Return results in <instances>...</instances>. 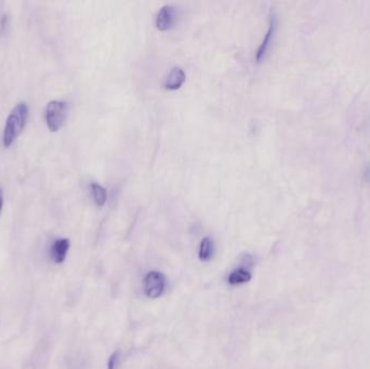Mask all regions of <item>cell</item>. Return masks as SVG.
<instances>
[{"label":"cell","mask_w":370,"mask_h":369,"mask_svg":"<svg viewBox=\"0 0 370 369\" xmlns=\"http://www.w3.org/2000/svg\"><path fill=\"white\" fill-rule=\"evenodd\" d=\"M70 247V242L68 239H58L52 243L50 247V258L57 265H61L66 259L67 252Z\"/></svg>","instance_id":"cell-6"},{"label":"cell","mask_w":370,"mask_h":369,"mask_svg":"<svg viewBox=\"0 0 370 369\" xmlns=\"http://www.w3.org/2000/svg\"><path fill=\"white\" fill-rule=\"evenodd\" d=\"M29 116V107L25 102H19L9 114L4 128L3 144L6 148L10 147L15 140L21 136Z\"/></svg>","instance_id":"cell-1"},{"label":"cell","mask_w":370,"mask_h":369,"mask_svg":"<svg viewBox=\"0 0 370 369\" xmlns=\"http://www.w3.org/2000/svg\"><path fill=\"white\" fill-rule=\"evenodd\" d=\"M3 208H4V190L2 187H0V215L3 213Z\"/></svg>","instance_id":"cell-12"},{"label":"cell","mask_w":370,"mask_h":369,"mask_svg":"<svg viewBox=\"0 0 370 369\" xmlns=\"http://www.w3.org/2000/svg\"><path fill=\"white\" fill-rule=\"evenodd\" d=\"M185 73L183 69L179 66L173 67L168 77H167L166 82H165V88L166 89L169 90H177L179 88L184 84L185 82Z\"/></svg>","instance_id":"cell-7"},{"label":"cell","mask_w":370,"mask_h":369,"mask_svg":"<svg viewBox=\"0 0 370 369\" xmlns=\"http://www.w3.org/2000/svg\"><path fill=\"white\" fill-rule=\"evenodd\" d=\"M119 355H120V352H119V351H117V352H114L110 356L109 361H108V369H116L118 359H119Z\"/></svg>","instance_id":"cell-11"},{"label":"cell","mask_w":370,"mask_h":369,"mask_svg":"<svg viewBox=\"0 0 370 369\" xmlns=\"http://www.w3.org/2000/svg\"><path fill=\"white\" fill-rule=\"evenodd\" d=\"M276 30H277V16L274 12H272L271 17H270L269 29L266 34V37H264L262 43L259 46V48L257 50V54H255V60H257V62H260V61L264 58V56L267 55L269 47L272 43L273 37H274V35L276 33Z\"/></svg>","instance_id":"cell-5"},{"label":"cell","mask_w":370,"mask_h":369,"mask_svg":"<svg viewBox=\"0 0 370 369\" xmlns=\"http://www.w3.org/2000/svg\"><path fill=\"white\" fill-rule=\"evenodd\" d=\"M251 273H249L248 271L243 269V268H239L237 270H234L232 273L228 276V284L230 285H241V284H245L248 283L249 280L251 279Z\"/></svg>","instance_id":"cell-8"},{"label":"cell","mask_w":370,"mask_h":369,"mask_svg":"<svg viewBox=\"0 0 370 369\" xmlns=\"http://www.w3.org/2000/svg\"><path fill=\"white\" fill-rule=\"evenodd\" d=\"M68 116V103L65 101H50L45 111L46 124L51 133L58 131L64 126Z\"/></svg>","instance_id":"cell-2"},{"label":"cell","mask_w":370,"mask_h":369,"mask_svg":"<svg viewBox=\"0 0 370 369\" xmlns=\"http://www.w3.org/2000/svg\"><path fill=\"white\" fill-rule=\"evenodd\" d=\"M90 188H91V193H92L93 199H94L96 205L101 207L105 203H107V199H108L107 190H105L102 186H100V184H98V183H92L90 186Z\"/></svg>","instance_id":"cell-10"},{"label":"cell","mask_w":370,"mask_h":369,"mask_svg":"<svg viewBox=\"0 0 370 369\" xmlns=\"http://www.w3.org/2000/svg\"><path fill=\"white\" fill-rule=\"evenodd\" d=\"M213 252H214V244L209 237H205L200 242L199 246V251H198V257L200 261L207 262L211 258H213Z\"/></svg>","instance_id":"cell-9"},{"label":"cell","mask_w":370,"mask_h":369,"mask_svg":"<svg viewBox=\"0 0 370 369\" xmlns=\"http://www.w3.org/2000/svg\"><path fill=\"white\" fill-rule=\"evenodd\" d=\"M177 21V10L173 6L166 5L157 13L156 26L160 31H168Z\"/></svg>","instance_id":"cell-4"},{"label":"cell","mask_w":370,"mask_h":369,"mask_svg":"<svg viewBox=\"0 0 370 369\" xmlns=\"http://www.w3.org/2000/svg\"><path fill=\"white\" fill-rule=\"evenodd\" d=\"M166 288V278L163 273L157 271L148 272L144 278V293L147 298H160Z\"/></svg>","instance_id":"cell-3"}]
</instances>
